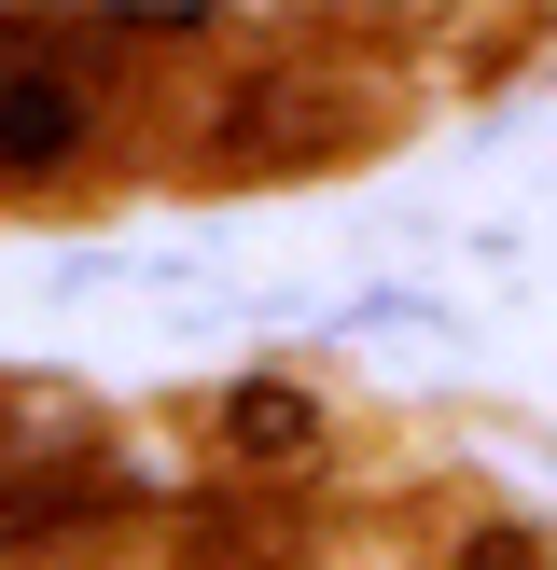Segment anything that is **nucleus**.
Wrapping results in <instances>:
<instances>
[{
  "mask_svg": "<svg viewBox=\"0 0 557 570\" xmlns=\"http://www.w3.org/2000/svg\"><path fill=\"white\" fill-rule=\"evenodd\" d=\"M56 154H84V98L42 56H0V167H56Z\"/></svg>",
  "mask_w": 557,
  "mask_h": 570,
  "instance_id": "nucleus-1",
  "label": "nucleus"
},
{
  "mask_svg": "<svg viewBox=\"0 0 557 570\" xmlns=\"http://www.w3.org/2000/svg\"><path fill=\"white\" fill-rule=\"evenodd\" d=\"M237 432L265 445V460H293L306 445V390H237Z\"/></svg>",
  "mask_w": 557,
  "mask_h": 570,
  "instance_id": "nucleus-2",
  "label": "nucleus"
},
{
  "mask_svg": "<svg viewBox=\"0 0 557 570\" xmlns=\"http://www.w3.org/2000/svg\"><path fill=\"white\" fill-rule=\"evenodd\" d=\"M460 570H529V543H516V529H473V557Z\"/></svg>",
  "mask_w": 557,
  "mask_h": 570,
  "instance_id": "nucleus-3",
  "label": "nucleus"
}]
</instances>
